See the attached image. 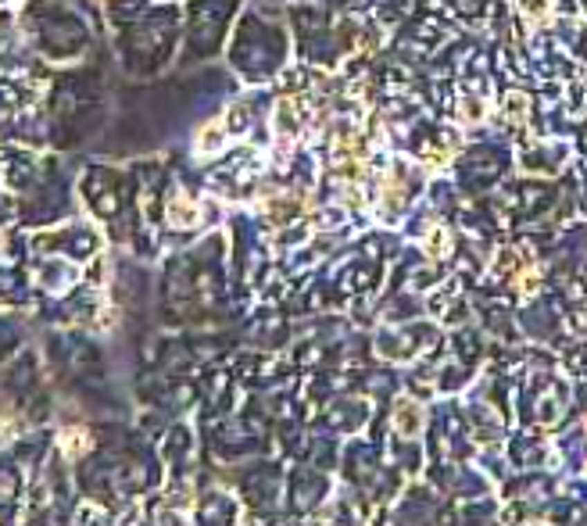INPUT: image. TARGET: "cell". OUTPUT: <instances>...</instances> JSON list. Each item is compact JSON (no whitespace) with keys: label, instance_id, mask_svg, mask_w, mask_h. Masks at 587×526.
I'll return each mask as SVG.
<instances>
[]
</instances>
